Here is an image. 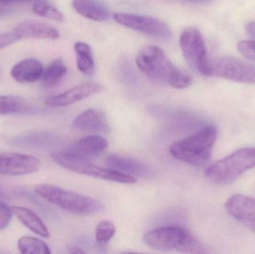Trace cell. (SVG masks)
Returning <instances> with one entry per match:
<instances>
[{
    "label": "cell",
    "instance_id": "obj_30",
    "mask_svg": "<svg viewBox=\"0 0 255 254\" xmlns=\"http://www.w3.org/2000/svg\"><path fill=\"white\" fill-rule=\"evenodd\" d=\"M32 0H0V4H14V3H23L31 1Z\"/></svg>",
    "mask_w": 255,
    "mask_h": 254
},
{
    "label": "cell",
    "instance_id": "obj_21",
    "mask_svg": "<svg viewBox=\"0 0 255 254\" xmlns=\"http://www.w3.org/2000/svg\"><path fill=\"white\" fill-rule=\"evenodd\" d=\"M31 106L24 98L14 95H0V116L28 113Z\"/></svg>",
    "mask_w": 255,
    "mask_h": 254
},
{
    "label": "cell",
    "instance_id": "obj_17",
    "mask_svg": "<svg viewBox=\"0 0 255 254\" xmlns=\"http://www.w3.org/2000/svg\"><path fill=\"white\" fill-rule=\"evenodd\" d=\"M76 12L87 19L103 22L110 18L109 8L99 0H73Z\"/></svg>",
    "mask_w": 255,
    "mask_h": 254
},
{
    "label": "cell",
    "instance_id": "obj_19",
    "mask_svg": "<svg viewBox=\"0 0 255 254\" xmlns=\"http://www.w3.org/2000/svg\"><path fill=\"white\" fill-rule=\"evenodd\" d=\"M109 146L106 139L99 135L84 137L70 148V152L84 157H94L104 152Z\"/></svg>",
    "mask_w": 255,
    "mask_h": 254
},
{
    "label": "cell",
    "instance_id": "obj_20",
    "mask_svg": "<svg viewBox=\"0 0 255 254\" xmlns=\"http://www.w3.org/2000/svg\"><path fill=\"white\" fill-rule=\"evenodd\" d=\"M76 64L79 72L86 76H93L95 73V62L89 45L83 42L75 43Z\"/></svg>",
    "mask_w": 255,
    "mask_h": 254
},
{
    "label": "cell",
    "instance_id": "obj_16",
    "mask_svg": "<svg viewBox=\"0 0 255 254\" xmlns=\"http://www.w3.org/2000/svg\"><path fill=\"white\" fill-rule=\"evenodd\" d=\"M43 64L38 60L28 58L13 66L10 76L19 84H31L41 79L43 74Z\"/></svg>",
    "mask_w": 255,
    "mask_h": 254
},
{
    "label": "cell",
    "instance_id": "obj_3",
    "mask_svg": "<svg viewBox=\"0 0 255 254\" xmlns=\"http://www.w3.org/2000/svg\"><path fill=\"white\" fill-rule=\"evenodd\" d=\"M34 192L42 199L73 214L91 216L104 210V205L98 200L53 185H38Z\"/></svg>",
    "mask_w": 255,
    "mask_h": 254
},
{
    "label": "cell",
    "instance_id": "obj_18",
    "mask_svg": "<svg viewBox=\"0 0 255 254\" xmlns=\"http://www.w3.org/2000/svg\"><path fill=\"white\" fill-rule=\"evenodd\" d=\"M12 210L19 222L31 232L43 238H49L50 234L47 227L35 212L20 206H13Z\"/></svg>",
    "mask_w": 255,
    "mask_h": 254
},
{
    "label": "cell",
    "instance_id": "obj_5",
    "mask_svg": "<svg viewBox=\"0 0 255 254\" xmlns=\"http://www.w3.org/2000/svg\"><path fill=\"white\" fill-rule=\"evenodd\" d=\"M255 168V147L243 148L207 169L205 176L217 184H228Z\"/></svg>",
    "mask_w": 255,
    "mask_h": 254
},
{
    "label": "cell",
    "instance_id": "obj_6",
    "mask_svg": "<svg viewBox=\"0 0 255 254\" xmlns=\"http://www.w3.org/2000/svg\"><path fill=\"white\" fill-rule=\"evenodd\" d=\"M52 158L63 168L77 174L125 184H133L137 181L133 176L120 172L112 169L98 167L93 164L86 157L72 152H54Z\"/></svg>",
    "mask_w": 255,
    "mask_h": 254
},
{
    "label": "cell",
    "instance_id": "obj_9",
    "mask_svg": "<svg viewBox=\"0 0 255 254\" xmlns=\"http://www.w3.org/2000/svg\"><path fill=\"white\" fill-rule=\"evenodd\" d=\"M113 17L120 25L150 37L168 39L172 35L169 25L157 18L130 13H115Z\"/></svg>",
    "mask_w": 255,
    "mask_h": 254
},
{
    "label": "cell",
    "instance_id": "obj_23",
    "mask_svg": "<svg viewBox=\"0 0 255 254\" xmlns=\"http://www.w3.org/2000/svg\"><path fill=\"white\" fill-rule=\"evenodd\" d=\"M17 247L21 254H50L51 251L47 244L37 237L24 236L18 240Z\"/></svg>",
    "mask_w": 255,
    "mask_h": 254
},
{
    "label": "cell",
    "instance_id": "obj_13",
    "mask_svg": "<svg viewBox=\"0 0 255 254\" xmlns=\"http://www.w3.org/2000/svg\"><path fill=\"white\" fill-rule=\"evenodd\" d=\"M13 34L17 40L40 39V40H57L60 34L58 30L45 22L38 20H25L13 28Z\"/></svg>",
    "mask_w": 255,
    "mask_h": 254
},
{
    "label": "cell",
    "instance_id": "obj_11",
    "mask_svg": "<svg viewBox=\"0 0 255 254\" xmlns=\"http://www.w3.org/2000/svg\"><path fill=\"white\" fill-rule=\"evenodd\" d=\"M102 89L103 86L100 84L85 82L76 85L62 93L46 98L45 104L50 107H65L99 93Z\"/></svg>",
    "mask_w": 255,
    "mask_h": 254
},
{
    "label": "cell",
    "instance_id": "obj_22",
    "mask_svg": "<svg viewBox=\"0 0 255 254\" xmlns=\"http://www.w3.org/2000/svg\"><path fill=\"white\" fill-rule=\"evenodd\" d=\"M67 68L63 60L52 61L43 71L42 83L46 88L55 87L62 80L67 73Z\"/></svg>",
    "mask_w": 255,
    "mask_h": 254
},
{
    "label": "cell",
    "instance_id": "obj_31",
    "mask_svg": "<svg viewBox=\"0 0 255 254\" xmlns=\"http://www.w3.org/2000/svg\"><path fill=\"white\" fill-rule=\"evenodd\" d=\"M70 252L71 254H85V251L82 250L81 248L74 246V247L70 248Z\"/></svg>",
    "mask_w": 255,
    "mask_h": 254
},
{
    "label": "cell",
    "instance_id": "obj_26",
    "mask_svg": "<svg viewBox=\"0 0 255 254\" xmlns=\"http://www.w3.org/2000/svg\"><path fill=\"white\" fill-rule=\"evenodd\" d=\"M238 50L244 57L255 61V40H246L238 44Z\"/></svg>",
    "mask_w": 255,
    "mask_h": 254
},
{
    "label": "cell",
    "instance_id": "obj_4",
    "mask_svg": "<svg viewBox=\"0 0 255 254\" xmlns=\"http://www.w3.org/2000/svg\"><path fill=\"white\" fill-rule=\"evenodd\" d=\"M143 241L158 252L176 250L184 254L205 253L202 245L187 230L180 227H166L144 234Z\"/></svg>",
    "mask_w": 255,
    "mask_h": 254
},
{
    "label": "cell",
    "instance_id": "obj_32",
    "mask_svg": "<svg viewBox=\"0 0 255 254\" xmlns=\"http://www.w3.org/2000/svg\"><path fill=\"white\" fill-rule=\"evenodd\" d=\"M185 1H190V2L198 3V4H208V3L212 2L214 0H185Z\"/></svg>",
    "mask_w": 255,
    "mask_h": 254
},
{
    "label": "cell",
    "instance_id": "obj_25",
    "mask_svg": "<svg viewBox=\"0 0 255 254\" xmlns=\"http://www.w3.org/2000/svg\"><path fill=\"white\" fill-rule=\"evenodd\" d=\"M116 227L109 220H103L96 228V240L100 246L107 244L115 235Z\"/></svg>",
    "mask_w": 255,
    "mask_h": 254
},
{
    "label": "cell",
    "instance_id": "obj_8",
    "mask_svg": "<svg viewBox=\"0 0 255 254\" xmlns=\"http://www.w3.org/2000/svg\"><path fill=\"white\" fill-rule=\"evenodd\" d=\"M212 76L243 84H255V65L232 57L211 61Z\"/></svg>",
    "mask_w": 255,
    "mask_h": 254
},
{
    "label": "cell",
    "instance_id": "obj_2",
    "mask_svg": "<svg viewBox=\"0 0 255 254\" xmlns=\"http://www.w3.org/2000/svg\"><path fill=\"white\" fill-rule=\"evenodd\" d=\"M217 137V128L207 125L169 147L175 159L193 166H203L211 160Z\"/></svg>",
    "mask_w": 255,
    "mask_h": 254
},
{
    "label": "cell",
    "instance_id": "obj_15",
    "mask_svg": "<svg viewBox=\"0 0 255 254\" xmlns=\"http://www.w3.org/2000/svg\"><path fill=\"white\" fill-rule=\"evenodd\" d=\"M108 167L120 172L125 173L129 175L148 177L151 174L149 167L136 159L125 158L118 155H110L106 161Z\"/></svg>",
    "mask_w": 255,
    "mask_h": 254
},
{
    "label": "cell",
    "instance_id": "obj_7",
    "mask_svg": "<svg viewBox=\"0 0 255 254\" xmlns=\"http://www.w3.org/2000/svg\"><path fill=\"white\" fill-rule=\"evenodd\" d=\"M180 47L187 64L196 73L203 76H212L211 61L208 56L202 33L195 27H189L181 33Z\"/></svg>",
    "mask_w": 255,
    "mask_h": 254
},
{
    "label": "cell",
    "instance_id": "obj_29",
    "mask_svg": "<svg viewBox=\"0 0 255 254\" xmlns=\"http://www.w3.org/2000/svg\"><path fill=\"white\" fill-rule=\"evenodd\" d=\"M246 30L249 35L255 38V21L249 22L246 26Z\"/></svg>",
    "mask_w": 255,
    "mask_h": 254
},
{
    "label": "cell",
    "instance_id": "obj_1",
    "mask_svg": "<svg viewBox=\"0 0 255 254\" xmlns=\"http://www.w3.org/2000/svg\"><path fill=\"white\" fill-rule=\"evenodd\" d=\"M136 64L144 76L156 83L168 84L178 89L189 87L193 83L192 76L175 67L159 46L142 49L136 57Z\"/></svg>",
    "mask_w": 255,
    "mask_h": 254
},
{
    "label": "cell",
    "instance_id": "obj_14",
    "mask_svg": "<svg viewBox=\"0 0 255 254\" xmlns=\"http://www.w3.org/2000/svg\"><path fill=\"white\" fill-rule=\"evenodd\" d=\"M73 126L79 131L95 134H106L110 131L104 113L94 108L80 113L73 121Z\"/></svg>",
    "mask_w": 255,
    "mask_h": 254
},
{
    "label": "cell",
    "instance_id": "obj_12",
    "mask_svg": "<svg viewBox=\"0 0 255 254\" xmlns=\"http://www.w3.org/2000/svg\"><path fill=\"white\" fill-rule=\"evenodd\" d=\"M234 219L255 233V199L244 195L231 197L225 205Z\"/></svg>",
    "mask_w": 255,
    "mask_h": 254
},
{
    "label": "cell",
    "instance_id": "obj_10",
    "mask_svg": "<svg viewBox=\"0 0 255 254\" xmlns=\"http://www.w3.org/2000/svg\"><path fill=\"white\" fill-rule=\"evenodd\" d=\"M41 167L38 158L19 153L0 154V174L22 176L37 172Z\"/></svg>",
    "mask_w": 255,
    "mask_h": 254
},
{
    "label": "cell",
    "instance_id": "obj_33",
    "mask_svg": "<svg viewBox=\"0 0 255 254\" xmlns=\"http://www.w3.org/2000/svg\"><path fill=\"white\" fill-rule=\"evenodd\" d=\"M10 9L7 8V7H0V17L10 13Z\"/></svg>",
    "mask_w": 255,
    "mask_h": 254
},
{
    "label": "cell",
    "instance_id": "obj_28",
    "mask_svg": "<svg viewBox=\"0 0 255 254\" xmlns=\"http://www.w3.org/2000/svg\"><path fill=\"white\" fill-rule=\"evenodd\" d=\"M16 40H18L16 39V37H15L13 32H7L0 34V49L10 46L12 43H15Z\"/></svg>",
    "mask_w": 255,
    "mask_h": 254
},
{
    "label": "cell",
    "instance_id": "obj_27",
    "mask_svg": "<svg viewBox=\"0 0 255 254\" xmlns=\"http://www.w3.org/2000/svg\"><path fill=\"white\" fill-rule=\"evenodd\" d=\"M13 214L12 208L5 203L0 201V231L8 226Z\"/></svg>",
    "mask_w": 255,
    "mask_h": 254
},
{
    "label": "cell",
    "instance_id": "obj_24",
    "mask_svg": "<svg viewBox=\"0 0 255 254\" xmlns=\"http://www.w3.org/2000/svg\"><path fill=\"white\" fill-rule=\"evenodd\" d=\"M33 12L41 17H46L57 22L64 21V15L48 0H35L32 7Z\"/></svg>",
    "mask_w": 255,
    "mask_h": 254
}]
</instances>
